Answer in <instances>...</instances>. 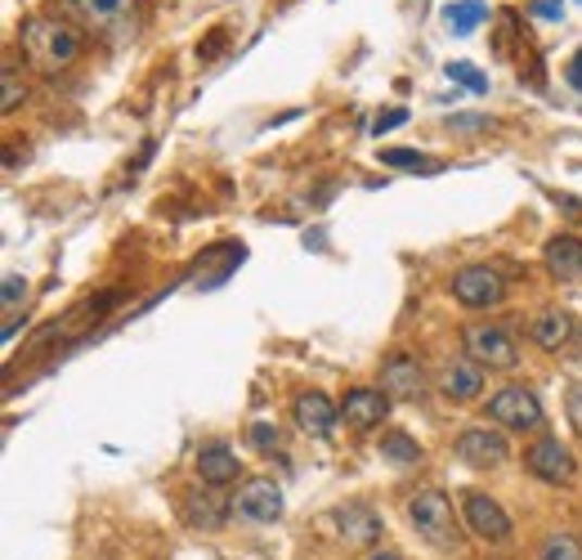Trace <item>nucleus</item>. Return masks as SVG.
<instances>
[{
	"label": "nucleus",
	"instance_id": "obj_3",
	"mask_svg": "<svg viewBox=\"0 0 582 560\" xmlns=\"http://www.w3.org/2000/svg\"><path fill=\"white\" fill-rule=\"evenodd\" d=\"M408 520L413 530L430 543V547H457L461 543V530H457V515H453V502L440 494V489H421L408 498Z\"/></svg>",
	"mask_w": 582,
	"mask_h": 560
},
{
	"label": "nucleus",
	"instance_id": "obj_13",
	"mask_svg": "<svg viewBox=\"0 0 582 560\" xmlns=\"http://www.w3.org/2000/svg\"><path fill=\"white\" fill-rule=\"evenodd\" d=\"M385 413H390V395H385V390H372V386H354V390L345 395V403H341V418H345L354 431L381 426Z\"/></svg>",
	"mask_w": 582,
	"mask_h": 560
},
{
	"label": "nucleus",
	"instance_id": "obj_17",
	"mask_svg": "<svg viewBox=\"0 0 582 560\" xmlns=\"http://www.w3.org/2000/svg\"><path fill=\"white\" fill-rule=\"evenodd\" d=\"M542 260H547V270L556 274V278H578L582 274V238H573V234H556L552 242H547V251H542Z\"/></svg>",
	"mask_w": 582,
	"mask_h": 560
},
{
	"label": "nucleus",
	"instance_id": "obj_29",
	"mask_svg": "<svg viewBox=\"0 0 582 560\" xmlns=\"http://www.w3.org/2000/svg\"><path fill=\"white\" fill-rule=\"evenodd\" d=\"M408 122V108H394V112H381V117H377V135H385V130H394V126H404Z\"/></svg>",
	"mask_w": 582,
	"mask_h": 560
},
{
	"label": "nucleus",
	"instance_id": "obj_19",
	"mask_svg": "<svg viewBox=\"0 0 582 560\" xmlns=\"http://www.w3.org/2000/svg\"><path fill=\"white\" fill-rule=\"evenodd\" d=\"M484 18H489V5H484V0H453V5L444 10V23H448L453 36H470Z\"/></svg>",
	"mask_w": 582,
	"mask_h": 560
},
{
	"label": "nucleus",
	"instance_id": "obj_11",
	"mask_svg": "<svg viewBox=\"0 0 582 560\" xmlns=\"http://www.w3.org/2000/svg\"><path fill=\"white\" fill-rule=\"evenodd\" d=\"M291 418H296V426L305 435L327 439V435L337 431V422H341V408L327 399L322 390H305V395H296V403H291Z\"/></svg>",
	"mask_w": 582,
	"mask_h": 560
},
{
	"label": "nucleus",
	"instance_id": "obj_15",
	"mask_svg": "<svg viewBox=\"0 0 582 560\" xmlns=\"http://www.w3.org/2000/svg\"><path fill=\"white\" fill-rule=\"evenodd\" d=\"M440 390L453 399V403H470V399H480L484 390V368L476 359H448L440 368Z\"/></svg>",
	"mask_w": 582,
	"mask_h": 560
},
{
	"label": "nucleus",
	"instance_id": "obj_22",
	"mask_svg": "<svg viewBox=\"0 0 582 560\" xmlns=\"http://www.w3.org/2000/svg\"><path fill=\"white\" fill-rule=\"evenodd\" d=\"M444 72H448V82H457V86H466V90H476V95L489 90V77H484V72H480L476 63H466V59H453Z\"/></svg>",
	"mask_w": 582,
	"mask_h": 560
},
{
	"label": "nucleus",
	"instance_id": "obj_33",
	"mask_svg": "<svg viewBox=\"0 0 582 560\" xmlns=\"http://www.w3.org/2000/svg\"><path fill=\"white\" fill-rule=\"evenodd\" d=\"M372 560H398V556H394V551H377Z\"/></svg>",
	"mask_w": 582,
	"mask_h": 560
},
{
	"label": "nucleus",
	"instance_id": "obj_12",
	"mask_svg": "<svg viewBox=\"0 0 582 560\" xmlns=\"http://www.w3.org/2000/svg\"><path fill=\"white\" fill-rule=\"evenodd\" d=\"M381 390L390 395V399H421L426 395V372H421V363L413 359V354H390L385 359V368H381Z\"/></svg>",
	"mask_w": 582,
	"mask_h": 560
},
{
	"label": "nucleus",
	"instance_id": "obj_34",
	"mask_svg": "<svg viewBox=\"0 0 582 560\" xmlns=\"http://www.w3.org/2000/svg\"><path fill=\"white\" fill-rule=\"evenodd\" d=\"M578 5H582V0H578Z\"/></svg>",
	"mask_w": 582,
	"mask_h": 560
},
{
	"label": "nucleus",
	"instance_id": "obj_10",
	"mask_svg": "<svg viewBox=\"0 0 582 560\" xmlns=\"http://www.w3.org/2000/svg\"><path fill=\"white\" fill-rule=\"evenodd\" d=\"M457 458L466 462V466H502L506 458H511V444H506V435L502 431H489V426H470V431H461V439H457Z\"/></svg>",
	"mask_w": 582,
	"mask_h": 560
},
{
	"label": "nucleus",
	"instance_id": "obj_32",
	"mask_svg": "<svg viewBox=\"0 0 582 560\" xmlns=\"http://www.w3.org/2000/svg\"><path fill=\"white\" fill-rule=\"evenodd\" d=\"M533 14H537V18H560V0H537Z\"/></svg>",
	"mask_w": 582,
	"mask_h": 560
},
{
	"label": "nucleus",
	"instance_id": "obj_31",
	"mask_svg": "<svg viewBox=\"0 0 582 560\" xmlns=\"http://www.w3.org/2000/svg\"><path fill=\"white\" fill-rule=\"evenodd\" d=\"M565 82H569V86H573V90L582 95V50H578V54L569 59V67H565Z\"/></svg>",
	"mask_w": 582,
	"mask_h": 560
},
{
	"label": "nucleus",
	"instance_id": "obj_5",
	"mask_svg": "<svg viewBox=\"0 0 582 560\" xmlns=\"http://www.w3.org/2000/svg\"><path fill=\"white\" fill-rule=\"evenodd\" d=\"M461 515H466V530L476 534V538H484L493 547L511 543V515H506L502 502L489 498L484 489H466L461 494Z\"/></svg>",
	"mask_w": 582,
	"mask_h": 560
},
{
	"label": "nucleus",
	"instance_id": "obj_21",
	"mask_svg": "<svg viewBox=\"0 0 582 560\" xmlns=\"http://www.w3.org/2000/svg\"><path fill=\"white\" fill-rule=\"evenodd\" d=\"M381 162H385V166H408V171H417V175H434V171H440V162L426 158V153H417V148H385Z\"/></svg>",
	"mask_w": 582,
	"mask_h": 560
},
{
	"label": "nucleus",
	"instance_id": "obj_8",
	"mask_svg": "<svg viewBox=\"0 0 582 560\" xmlns=\"http://www.w3.org/2000/svg\"><path fill=\"white\" fill-rule=\"evenodd\" d=\"M524 466L547 484H569L573 480V453H569V444H560V435H542L537 444H529Z\"/></svg>",
	"mask_w": 582,
	"mask_h": 560
},
{
	"label": "nucleus",
	"instance_id": "obj_23",
	"mask_svg": "<svg viewBox=\"0 0 582 560\" xmlns=\"http://www.w3.org/2000/svg\"><path fill=\"white\" fill-rule=\"evenodd\" d=\"M537 560H582V543L573 534H552L547 543H542Z\"/></svg>",
	"mask_w": 582,
	"mask_h": 560
},
{
	"label": "nucleus",
	"instance_id": "obj_24",
	"mask_svg": "<svg viewBox=\"0 0 582 560\" xmlns=\"http://www.w3.org/2000/svg\"><path fill=\"white\" fill-rule=\"evenodd\" d=\"M189 520H193V525H202V530H220V502H215L211 494H198L189 502Z\"/></svg>",
	"mask_w": 582,
	"mask_h": 560
},
{
	"label": "nucleus",
	"instance_id": "obj_9",
	"mask_svg": "<svg viewBox=\"0 0 582 560\" xmlns=\"http://www.w3.org/2000/svg\"><path fill=\"white\" fill-rule=\"evenodd\" d=\"M502 291H506V283H502V274L489 270V265H470V270L453 274V296H457L466 310H489V306H497Z\"/></svg>",
	"mask_w": 582,
	"mask_h": 560
},
{
	"label": "nucleus",
	"instance_id": "obj_26",
	"mask_svg": "<svg viewBox=\"0 0 582 560\" xmlns=\"http://www.w3.org/2000/svg\"><path fill=\"white\" fill-rule=\"evenodd\" d=\"M246 439H251V448L269 453V448H278V426H274V422H251V426H246Z\"/></svg>",
	"mask_w": 582,
	"mask_h": 560
},
{
	"label": "nucleus",
	"instance_id": "obj_6",
	"mask_svg": "<svg viewBox=\"0 0 582 560\" xmlns=\"http://www.w3.org/2000/svg\"><path fill=\"white\" fill-rule=\"evenodd\" d=\"M489 418L506 431H537L542 426V403L533 390L524 386H502L493 399H489Z\"/></svg>",
	"mask_w": 582,
	"mask_h": 560
},
{
	"label": "nucleus",
	"instance_id": "obj_7",
	"mask_svg": "<svg viewBox=\"0 0 582 560\" xmlns=\"http://www.w3.org/2000/svg\"><path fill=\"white\" fill-rule=\"evenodd\" d=\"M233 511L242 520H251V525H274V520L282 515V489L274 480L256 475V480H246L242 489L233 494Z\"/></svg>",
	"mask_w": 582,
	"mask_h": 560
},
{
	"label": "nucleus",
	"instance_id": "obj_25",
	"mask_svg": "<svg viewBox=\"0 0 582 560\" xmlns=\"http://www.w3.org/2000/svg\"><path fill=\"white\" fill-rule=\"evenodd\" d=\"M23 301H27V278L23 274H5V283H0V306L18 310Z\"/></svg>",
	"mask_w": 582,
	"mask_h": 560
},
{
	"label": "nucleus",
	"instance_id": "obj_4",
	"mask_svg": "<svg viewBox=\"0 0 582 560\" xmlns=\"http://www.w3.org/2000/svg\"><path fill=\"white\" fill-rule=\"evenodd\" d=\"M461 350H466V359H476L480 368H502L506 372V368L520 363L516 341L502 327H493V323H470L461 332Z\"/></svg>",
	"mask_w": 582,
	"mask_h": 560
},
{
	"label": "nucleus",
	"instance_id": "obj_18",
	"mask_svg": "<svg viewBox=\"0 0 582 560\" xmlns=\"http://www.w3.org/2000/svg\"><path fill=\"white\" fill-rule=\"evenodd\" d=\"M529 336L542 346V350H560L569 336H573V319L565 314V310H542L537 319H533V327H529Z\"/></svg>",
	"mask_w": 582,
	"mask_h": 560
},
{
	"label": "nucleus",
	"instance_id": "obj_30",
	"mask_svg": "<svg viewBox=\"0 0 582 560\" xmlns=\"http://www.w3.org/2000/svg\"><path fill=\"white\" fill-rule=\"evenodd\" d=\"M569 422H573V431H582V382L569 386Z\"/></svg>",
	"mask_w": 582,
	"mask_h": 560
},
{
	"label": "nucleus",
	"instance_id": "obj_14",
	"mask_svg": "<svg viewBox=\"0 0 582 560\" xmlns=\"http://www.w3.org/2000/svg\"><path fill=\"white\" fill-rule=\"evenodd\" d=\"M332 520H337V534L354 547H368V543L381 538V515L368 502H345V507L332 511Z\"/></svg>",
	"mask_w": 582,
	"mask_h": 560
},
{
	"label": "nucleus",
	"instance_id": "obj_28",
	"mask_svg": "<svg viewBox=\"0 0 582 560\" xmlns=\"http://www.w3.org/2000/svg\"><path fill=\"white\" fill-rule=\"evenodd\" d=\"M493 122L489 117H480V112H461V117H448V130L453 135H466V130H489Z\"/></svg>",
	"mask_w": 582,
	"mask_h": 560
},
{
	"label": "nucleus",
	"instance_id": "obj_16",
	"mask_svg": "<svg viewBox=\"0 0 582 560\" xmlns=\"http://www.w3.org/2000/svg\"><path fill=\"white\" fill-rule=\"evenodd\" d=\"M242 471V458L233 453L229 444H202L198 448V475L206 484H233Z\"/></svg>",
	"mask_w": 582,
	"mask_h": 560
},
{
	"label": "nucleus",
	"instance_id": "obj_1",
	"mask_svg": "<svg viewBox=\"0 0 582 560\" xmlns=\"http://www.w3.org/2000/svg\"><path fill=\"white\" fill-rule=\"evenodd\" d=\"M18 41H23V59L31 67H41V72H63L81 59V32L63 23V18H46V14H36L23 23L18 32Z\"/></svg>",
	"mask_w": 582,
	"mask_h": 560
},
{
	"label": "nucleus",
	"instance_id": "obj_27",
	"mask_svg": "<svg viewBox=\"0 0 582 560\" xmlns=\"http://www.w3.org/2000/svg\"><path fill=\"white\" fill-rule=\"evenodd\" d=\"M23 99H27V90L18 86V67H14V63H5V99H0V108L14 112Z\"/></svg>",
	"mask_w": 582,
	"mask_h": 560
},
{
	"label": "nucleus",
	"instance_id": "obj_2",
	"mask_svg": "<svg viewBox=\"0 0 582 560\" xmlns=\"http://www.w3.org/2000/svg\"><path fill=\"white\" fill-rule=\"evenodd\" d=\"M63 14H72L86 32L103 36V41H130L139 32V10L135 0H59Z\"/></svg>",
	"mask_w": 582,
	"mask_h": 560
},
{
	"label": "nucleus",
	"instance_id": "obj_20",
	"mask_svg": "<svg viewBox=\"0 0 582 560\" xmlns=\"http://www.w3.org/2000/svg\"><path fill=\"white\" fill-rule=\"evenodd\" d=\"M381 458H390L394 466H413V462H421V444L404 431H385L381 435Z\"/></svg>",
	"mask_w": 582,
	"mask_h": 560
}]
</instances>
